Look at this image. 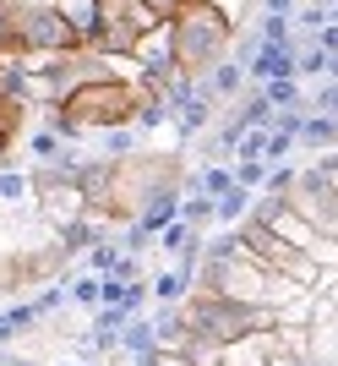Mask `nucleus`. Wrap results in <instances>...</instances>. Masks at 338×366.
Masks as SVG:
<instances>
[{
    "mask_svg": "<svg viewBox=\"0 0 338 366\" xmlns=\"http://www.w3.org/2000/svg\"><path fill=\"white\" fill-rule=\"evenodd\" d=\"M148 6H153V11L164 16V22H169V16H175V11H180V0H148Z\"/></svg>",
    "mask_w": 338,
    "mask_h": 366,
    "instance_id": "obj_32",
    "label": "nucleus"
},
{
    "mask_svg": "<svg viewBox=\"0 0 338 366\" xmlns=\"http://www.w3.org/2000/svg\"><path fill=\"white\" fill-rule=\"evenodd\" d=\"M158 246H164L169 257H185V252H202V229H191L185 219H175V224L158 235Z\"/></svg>",
    "mask_w": 338,
    "mask_h": 366,
    "instance_id": "obj_22",
    "label": "nucleus"
},
{
    "mask_svg": "<svg viewBox=\"0 0 338 366\" xmlns=\"http://www.w3.org/2000/svg\"><path fill=\"white\" fill-rule=\"evenodd\" d=\"M333 22H338V6H333Z\"/></svg>",
    "mask_w": 338,
    "mask_h": 366,
    "instance_id": "obj_39",
    "label": "nucleus"
},
{
    "mask_svg": "<svg viewBox=\"0 0 338 366\" xmlns=\"http://www.w3.org/2000/svg\"><path fill=\"white\" fill-rule=\"evenodd\" d=\"M180 219L191 229H208V224H218V202L208 197V192H185L180 197Z\"/></svg>",
    "mask_w": 338,
    "mask_h": 366,
    "instance_id": "obj_21",
    "label": "nucleus"
},
{
    "mask_svg": "<svg viewBox=\"0 0 338 366\" xmlns=\"http://www.w3.org/2000/svg\"><path fill=\"white\" fill-rule=\"evenodd\" d=\"M169 39H175V66L191 82H202L218 61H230L235 28H230V16L218 6H208V0H180V11L169 16Z\"/></svg>",
    "mask_w": 338,
    "mask_h": 366,
    "instance_id": "obj_3",
    "label": "nucleus"
},
{
    "mask_svg": "<svg viewBox=\"0 0 338 366\" xmlns=\"http://www.w3.org/2000/svg\"><path fill=\"white\" fill-rule=\"evenodd\" d=\"M218 121V104L208 99V93H197V99H185L175 115H169V126H175V142H197L208 126Z\"/></svg>",
    "mask_w": 338,
    "mask_h": 366,
    "instance_id": "obj_8",
    "label": "nucleus"
},
{
    "mask_svg": "<svg viewBox=\"0 0 338 366\" xmlns=\"http://www.w3.org/2000/svg\"><path fill=\"white\" fill-rule=\"evenodd\" d=\"M137 148H148L137 126H109V132H98V153H104V159H126V153H137Z\"/></svg>",
    "mask_w": 338,
    "mask_h": 366,
    "instance_id": "obj_17",
    "label": "nucleus"
},
{
    "mask_svg": "<svg viewBox=\"0 0 338 366\" xmlns=\"http://www.w3.org/2000/svg\"><path fill=\"white\" fill-rule=\"evenodd\" d=\"M11 142H16L11 132H0V164H6V159H11Z\"/></svg>",
    "mask_w": 338,
    "mask_h": 366,
    "instance_id": "obj_34",
    "label": "nucleus"
},
{
    "mask_svg": "<svg viewBox=\"0 0 338 366\" xmlns=\"http://www.w3.org/2000/svg\"><path fill=\"white\" fill-rule=\"evenodd\" d=\"M6 49H16V55H66V49H82V39L49 0H6Z\"/></svg>",
    "mask_w": 338,
    "mask_h": 366,
    "instance_id": "obj_4",
    "label": "nucleus"
},
{
    "mask_svg": "<svg viewBox=\"0 0 338 366\" xmlns=\"http://www.w3.org/2000/svg\"><path fill=\"white\" fill-rule=\"evenodd\" d=\"M311 39H317L327 55H338V22H327V28H322V33H311Z\"/></svg>",
    "mask_w": 338,
    "mask_h": 366,
    "instance_id": "obj_29",
    "label": "nucleus"
},
{
    "mask_svg": "<svg viewBox=\"0 0 338 366\" xmlns=\"http://www.w3.org/2000/svg\"><path fill=\"white\" fill-rule=\"evenodd\" d=\"M175 219H180V197H158V202H148V208H142V214L131 219V224H137V229H148V235L158 241V235H164V229L175 224Z\"/></svg>",
    "mask_w": 338,
    "mask_h": 366,
    "instance_id": "obj_16",
    "label": "nucleus"
},
{
    "mask_svg": "<svg viewBox=\"0 0 338 366\" xmlns=\"http://www.w3.org/2000/svg\"><path fill=\"white\" fill-rule=\"evenodd\" d=\"M257 39H262V44H290L295 22H290V16H273V11H257Z\"/></svg>",
    "mask_w": 338,
    "mask_h": 366,
    "instance_id": "obj_25",
    "label": "nucleus"
},
{
    "mask_svg": "<svg viewBox=\"0 0 338 366\" xmlns=\"http://www.w3.org/2000/svg\"><path fill=\"white\" fill-rule=\"evenodd\" d=\"M121 257H126V252L115 246V235H104V241L88 246L77 262H82V274H98V279H104V274H115V262H121Z\"/></svg>",
    "mask_w": 338,
    "mask_h": 366,
    "instance_id": "obj_19",
    "label": "nucleus"
},
{
    "mask_svg": "<svg viewBox=\"0 0 338 366\" xmlns=\"http://www.w3.org/2000/svg\"><path fill=\"white\" fill-rule=\"evenodd\" d=\"M224 121H235L240 132H251V126H273V121H278V109L267 104V93H262V88H246L240 99H235V109L224 115Z\"/></svg>",
    "mask_w": 338,
    "mask_h": 366,
    "instance_id": "obj_12",
    "label": "nucleus"
},
{
    "mask_svg": "<svg viewBox=\"0 0 338 366\" xmlns=\"http://www.w3.org/2000/svg\"><path fill=\"white\" fill-rule=\"evenodd\" d=\"M300 148H306V153H333L338 148V121H333V115H322V109H306Z\"/></svg>",
    "mask_w": 338,
    "mask_h": 366,
    "instance_id": "obj_15",
    "label": "nucleus"
},
{
    "mask_svg": "<svg viewBox=\"0 0 338 366\" xmlns=\"http://www.w3.org/2000/svg\"><path fill=\"white\" fill-rule=\"evenodd\" d=\"M61 148H66V137H61L49 121H33V126H28V153H33V164H49Z\"/></svg>",
    "mask_w": 338,
    "mask_h": 366,
    "instance_id": "obj_18",
    "label": "nucleus"
},
{
    "mask_svg": "<svg viewBox=\"0 0 338 366\" xmlns=\"http://www.w3.org/2000/svg\"><path fill=\"white\" fill-rule=\"evenodd\" d=\"M306 109H322V115H333V121H338V82H333V76H327L322 88L311 93V104H306Z\"/></svg>",
    "mask_w": 338,
    "mask_h": 366,
    "instance_id": "obj_28",
    "label": "nucleus"
},
{
    "mask_svg": "<svg viewBox=\"0 0 338 366\" xmlns=\"http://www.w3.org/2000/svg\"><path fill=\"white\" fill-rule=\"evenodd\" d=\"M197 93H208L213 104H235V99L246 93V66H240V61H218L213 71L197 82Z\"/></svg>",
    "mask_w": 338,
    "mask_h": 366,
    "instance_id": "obj_9",
    "label": "nucleus"
},
{
    "mask_svg": "<svg viewBox=\"0 0 338 366\" xmlns=\"http://www.w3.org/2000/svg\"><path fill=\"white\" fill-rule=\"evenodd\" d=\"M137 104H142V88L131 76H104V82H88V88L66 93L55 104V115H61L55 126H61L66 142H88L98 132H109V126H131Z\"/></svg>",
    "mask_w": 338,
    "mask_h": 366,
    "instance_id": "obj_2",
    "label": "nucleus"
},
{
    "mask_svg": "<svg viewBox=\"0 0 338 366\" xmlns=\"http://www.w3.org/2000/svg\"><path fill=\"white\" fill-rule=\"evenodd\" d=\"M0 49H6V0H0Z\"/></svg>",
    "mask_w": 338,
    "mask_h": 366,
    "instance_id": "obj_35",
    "label": "nucleus"
},
{
    "mask_svg": "<svg viewBox=\"0 0 338 366\" xmlns=\"http://www.w3.org/2000/svg\"><path fill=\"white\" fill-rule=\"evenodd\" d=\"M262 181H267V159H235V186L262 192Z\"/></svg>",
    "mask_w": 338,
    "mask_h": 366,
    "instance_id": "obj_27",
    "label": "nucleus"
},
{
    "mask_svg": "<svg viewBox=\"0 0 338 366\" xmlns=\"http://www.w3.org/2000/svg\"><path fill=\"white\" fill-rule=\"evenodd\" d=\"M148 322H153V334H158L164 350H180L185 334H191V322H185L180 306H148Z\"/></svg>",
    "mask_w": 338,
    "mask_h": 366,
    "instance_id": "obj_14",
    "label": "nucleus"
},
{
    "mask_svg": "<svg viewBox=\"0 0 338 366\" xmlns=\"http://www.w3.org/2000/svg\"><path fill=\"white\" fill-rule=\"evenodd\" d=\"M262 11H273V16H295V6H300V0H257Z\"/></svg>",
    "mask_w": 338,
    "mask_h": 366,
    "instance_id": "obj_30",
    "label": "nucleus"
},
{
    "mask_svg": "<svg viewBox=\"0 0 338 366\" xmlns=\"http://www.w3.org/2000/svg\"><path fill=\"white\" fill-rule=\"evenodd\" d=\"M251 202H257V192H246V186H230V192L218 197V229H235L240 219L251 214Z\"/></svg>",
    "mask_w": 338,
    "mask_h": 366,
    "instance_id": "obj_20",
    "label": "nucleus"
},
{
    "mask_svg": "<svg viewBox=\"0 0 338 366\" xmlns=\"http://www.w3.org/2000/svg\"><path fill=\"white\" fill-rule=\"evenodd\" d=\"M11 339H22V334H16V322H11V312H0V350H6V345H11Z\"/></svg>",
    "mask_w": 338,
    "mask_h": 366,
    "instance_id": "obj_31",
    "label": "nucleus"
},
{
    "mask_svg": "<svg viewBox=\"0 0 338 366\" xmlns=\"http://www.w3.org/2000/svg\"><path fill=\"white\" fill-rule=\"evenodd\" d=\"M284 202H290V208L306 219L322 241H338V192H333V181H327L317 164L295 175V186L284 192Z\"/></svg>",
    "mask_w": 338,
    "mask_h": 366,
    "instance_id": "obj_6",
    "label": "nucleus"
},
{
    "mask_svg": "<svg viewBox=\"0 0 338 366\" xmlns=\"http://www.w3.org/2000/svg\"><path fill=\"white\" fill-rule=\"evenodd\" d=\"M327 76H333V82H338V55H327Z\"/></svg>",
    "mask_w": 338,
    "mask_h": 366,
    "instance_id": "obj_36",
    "label": "nucleus"
},
{
    "mask_svg": "<svg viewBox=\"0 0 338 366\" xmlns=\"http://www.w3.org/2000/svg\"><path fill=\"white\" fill-rule=\"evenodd\" d=\"M77 366H82V361H77Z\"/></svg>",
    "mask_w": 338,
    "mask_h": 366,
    "instance_id": "obj_40",
    "label": "nucleus"
},
{
    "mask_svg": "<svg viewBox=\"0 0 338 366\" xmlns=\"http://www.w3.org/2000/svg\"><path fill=\"white\" fill-rule=\"evenodd\" d=\"M82 366H104V361H82Z\"/></svg>",
    "mask_w": 338,
    "mask_h": 366,
    "instance_id": "obj_37",
    "label": "nucleus"
},
{
    "mask_svg": "<svg viewBox=\"0 0 338 366\" xmlns=\"http://www.w3.org/2000/svg\"><path fill=\"white\" fill-rule=\"evenodd\" d=\"M66 301L77 306L82 317H93V312H98V274H82V279H71V285H66Z\"/></svg>",
    "mask_w": 338,
    "mask_h": 366,
    "instance_id": "obj_24",
    "label": "nucleus"
},
{
    "mask_svg": "<svg viewBox=\"0 0 338 366\" xmlns=\"http://www.w3.org/2000/svg\"><path fill=\"white\" fill-rule=\"evenodd\" d=\"M262 93H267V104H273V109H295V104H306V88H300V76H278V82H262Z\"/></svg>",
    "mask_w": 338,
    "mask_h": 366,
    "instance_id": "obj_23",
    "label": "nucleus"
},
{
    "mask_svg": "<svg viewBox=\"0 0 338 366\" xmlns=\"http://www.w3.org/2000/svg\"><path fill=\"white\" fill-rule=\"evenodd\" d=\"M0 366H33L28 355H11V350H0Z\"/></svg>",
    "mask_w": 338,
    "mask_h": 366,
    "instance_id": "obj_33",
    "label": "nucleus"
},
{
    "mask_svg": "<svg viewBox=\"0 0 338 366\" xmlns=\"http://www.w3.org/2000/svg\"><path fill=\"white\" fill-rule=\"evenodd\" d=\"M180 175H185V159L180 148H137L115 159V175H109V214L104 219H137L148 202L158 197H180Z\"/></svg>",
    "mask_w": 338,
    "mask_h": 366,
    "instance_id": "obj_1",
    "label": "nucleus"
},
{
    "mask_svg": "<svg viewBox=\"0 0 338 366\" xmlns=\"http://www.w3.org/2000/svg\"><path fill=\"white\" fill-rule=\"evenodd\" d=\"M158 350H164V345H158V334H153V322H148V312H142V317H131V322L121 328V355H126L131 366H137V361H153Z\"/></svg>",
    "mask_w": 338,
    "mask_h": 366,
    "instance_id": "obj_11",
    "label": "nucleus"
},
{
    "mask_svg": "<svg viewBox=\"0 0 338 366\" xmlns=\"http://www.w3.org/2000/svg\"><path fill=\"white\" fill-rule=\"evenodd\" d=\"M0 208L11 214V208H33V169H22V164H0Z\"/></svg>",
    "mask_w": 338,
    "mask_h": 366,
    "instance_id": "obj_13",
    "label": "nucleus"
},
{
    "mask_svg": "<svg viewBox=\"0 0 338 366\" xmlns=\"http://www.w3.org/2000/svg\"><path fill=\"white\" fill-rule=\"evenodd\" d=\"M306 366H327V361H306Z\"/></svg>",
    "mask_w": 338,
    "mask_h": 366,
    "instance_id": "obj_38",
    "label": "nucleus"
},
{
    "mask_svg": "<svg viewBox=\"0 0 338 366\" xmlns=\"http://www.w3.org/2000/svg\"><path fill=\"white\" fill-rule=\"evenodd\" d=\"M311 361H327L338 366V306L322 295L317 306V317H311Z\"/></svg>",
    "mask_w": 338,
    "mask_h": 366,
    "instance_id": "obj_10",
    "label": "nucleus"
},
{
    "mask_svg": "<svg viewBox=\"0 0 338 366\" xmlns=\"http://www.w3.org/2000/svg\"><path fill=\"white\" fill-rule=\"evenodd\" d=\"M185 322L197 328V334L218 339L224 350H230L235 339H246L257 334V328H273V306H262V301H230V295H213V290H191L180 301Z\"/></svg>",
    "mask_w": 338,
    "mask_h": 366,
    "instance_id": "obj_5",
    "label": "nucleus"
},
{
    "mask_svg": "<svg viewBox=\"0 0 338 366\" xmlns=\"http://www.w3.org/2000/svg\"><path fill=\"white\" fill-rule=\"evenodd\" d=\"M295 55H300V33L290 44H257V55L246 61V82H278V76H295Z\"/></svg>",
    "mask_w": 338,
    "mask_h": 366,
    "instance_id": "obj_7",
    "label": "nucleus"
},
{
    "mask_svg": "<svg viewBox=\"0 0 338 366\" xmlns=\"http://www.w3.org/2000/svg\"><path fill=\"white\" fill-rule=\"evenodd\" d=\"M295 148H300V137H295V132H284V126H267V153H262L267 164H290Z\"/></svg>",
    "mask_w": 338,
    "mask_h": 366,
    "instance_id": "obj_26",
    "label": "nucleus"
}]
</instances>
